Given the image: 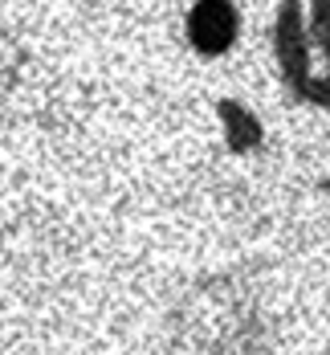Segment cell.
I'll return each mask as SVG.
<instances>
[{"label":"cell","instance_id":"cell-4","mask_svg":"<svg viewBox=\"0 0 330 355\" xmlns=\"http://www.w3.org/2000/svg\"><path fill=\"white\" fill-rule=\"evenodd\" d=\"M220 114H224L228 147H232V151H249V147L261 139V127L249 119V110H245V107H237V103H220Z\"/></svg>","mask_w":330,"mask_h":355},{"label":"cell","instance_id":"cell-3","mask_svg":"<svg viewBox=\"0 0 330 355\" xmlns=\"http://www.w3.org/2000/svg\"><path fill=\"white\" fill-rule=\"evenodd\" d=\"M237 29H241V17L232 0H196L187 12V41L208 58L224 53L237 41Z\"/></svg>","mask_w":330,"mask_h":355},{"label":"cell","instance_id":"cell-1","mask_svg":"<svg viewBox=\"0 0 330 355\" xmlns=\"http://www.w3.org/2000/svg\"><path fill=\"white\" fill-rule=\"evenodd\" d=\"M163 355H269L257 290L237 274L196 282L167 319Z\"/></svg>","mask_w":330,"mask_h":355},{"label":"cell","instance_id":"cell-2","mask_svg":"<svg viewBox=\"0 0 330 355\" xmlns=\"http://www.w3.org/2000/svg\"><path fill=\"white\" fill-rule=\"evenodd\" d=\"M273 41L293 98L330 107V0H314L310 25L302 21L297 0H282Z\"/></svg>","mask_w":330,"mask_h":355}]
</instances>
